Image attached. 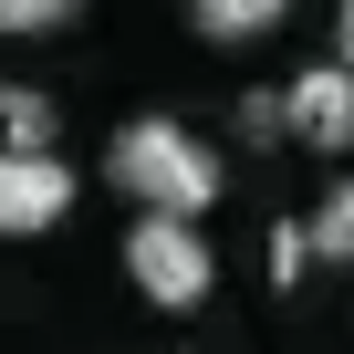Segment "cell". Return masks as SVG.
<instances>
[{
    "instance_id": "cell-9",
    "label": "cell",
    "mask_w": 354,
    "mask_h": 354,
    "mask_svg": "<svg viewBox=\"0 0 354 354\" xmlns=\"http://www.w3.org/2000/svg\"><path fill=\"white\" fill-rule=\"evenodd\" d=\"M302 261H313V219H281V230H271V271L302 281Z\"/></svg>"
},
{
    "instance_id": "cell-6",
    "label": "cell",
    "mask_w": 354,
    "mask_h": 354,
    "mask_svg": "<svg viewBox=\"0 0 354 354\" xmlns=\"http://www.w3.org/2000/svg\"><path fill=\"white\" fill-rule=\"evenodd\" d=\"M0 146H53V94L42 84H0Z\"/></svg>"
},
{
    "instance_id": "cell-3",
    "label": "cell",
    "mask_w": 354,
    "mask_h": 354,
    "mask_svg": "<svg viewBox=\"0 0 354 354\" xmlns=\"http://www.w3.org/2000/svg\"><path fill=\"white\" fill-rule=\"evenodd\" d=\"M73 209V167L53 146H0V240H42Z\"/></svg>"
},
{
    "instance_id": "cell-2",
    "label": "cell",
    "mask_w": 354,
    "mask_h": 354,
    "mask_svg": "<svg viewBox=\"0 0 354 354\" xmlns=\"http://www.w3.org/2000/svg\"><path fill=\"white\" fill-rule=\"evenodd\" d=\"M125 281H136L156 313H198V302H209V281H219V261H209L198 219H177V209H146V219L125 230Z\"/></svg>"
},
{
    "instance_id": "cell-5",
    "label": "cell",
    "mask_w": 354,
    "mask_h": 354,
    "mask_svg": "<svg viewBox=\"0 0 354 354\" xmlns=\"http://www.w3.org/2000/svg\"><path fill=\"white\" fill-rule=\"evenodd\" d=\"M188 21H198V42H261L292 21V0H188Z\"/></svg>"
},
{
    "instance_id": "cell-4",
    "label": "cell",
    "mask_w": 354,
    "mask_h": 354,
    "mask_svg": "<svg viewBox=\"0 0 354 354\" xmlns=\"http://www.w3.org/2000/svg\"><path fill=\"white\" fill-rule=\"evenodd\" d=\"M281 115H292V146L344 156V146H354V63H313V73H292Z\"/></svg>"
},
{
    "instance_id": "cell-8",
    "label": "cell",
    "mask_w": 354,
    "mask_h": 354,
    "mask_svg": "<svg viewBox=\"0 0 354 354\" xmlns=\"http://www.w3.org/2000/svg\"><path fill=\"white\" fill-rule=\"evenodd\" d=\"M73 0H0V32H63Z\"/></svg>"
},
{
    "instance_id": "cell-10",
    "label": "cell",
    "mask_w": 354,
    "mask_h": 354,
    "mask_svg": "<svg viewBox=\"0 0 354 354\" xmlns=\"http://www.w3.org/2000/svg\"><path fill=\"white\" fill-rule=\"evenodd\" d=\"M240 125H250V136H292V115H281V94H240Z\"/></svg>"
},
{
    "instance_id": "cell-11",
    "label": "cell",
    "mask_w": 354,
    "mask_h": 354,
    "mask_svg": "<svg viewBox=\"0 0 354 354\" xmlns=\"http://www.w3.org/2000/svg\"><path fill=\"white\" fill-rule=\"evenodd\" d=\"M333 53L354 63V0H344V11H333Z\"/></svg>"
},
{
    "instance_id": "cell-1",
    "label": "cell",
    "mask_w": 354,
    "mask_h": 354,
    "mask_svg": "<svg viewBox=\"0 0 354 354\" xmlns=\"http://www.w3.org/2000/svg\"><path fill=\"white\" fill-rule=\"evenodd\" d=\"M104 177H115L136 209H177V219H198V209L219 198V156H209V136L167 125V115H136V125L104 146Z\"/></svg>"
},
{
    "instance_id": "cell-7",
    "label": "cell",
    "mask_w": 354,
    "mask_h": 354,
    "mask_svg": "<svg viewBox=\"0 0 354 354\" xmlns=\"http://www.w3.org/2000/svg\"><path fill=\"white\" fill-rule=\"evenodd\" d=\"M313 250L323 261H354V177H333L323 209H313Z\"/></svg>"
}]
</instances>
